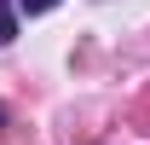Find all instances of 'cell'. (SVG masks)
Returning <instances> with one entry per match:
<instances>
[{"instance_id": "3", "label": "cell", "mask_w": 150, "mask_h": 145, "mask_svg": "<svg viewBox=\"0 0 150 145\" xmlns=\"http://www.w3.org/2000/svg\"><path fill=\"white\" fill-rule=\"evenodd\" d=\"M0 128H6V105H0Z\"/></svg>"}, {"instance_id": "1", "label": "cell", "mask_w": 150, "mask_h": 145, "mask_svg": "<svg viewBox=\"0 0 150 145\" xmlns=\"http://www.w3.org/2000/svg\"><path fill=\"white\" fill-rule=\"evenodd\" d=\"M12 35H18V6H12V0H0V47H6Z\"/></svg>"}, {"instance_id": "2", "label": "cell", "mask_w": 150, "mask_h": 145, "mask_svg": "<svg viewBox=\"0 0 150 145\" xmlns=\"http://www.w3.org/2000/svg\"><path fill=\"white\" fill-rule=\"evenodd\" d=\"M12 6H18V12H29V18H35V12H52L58 0H12Z\"/></svg>"}]
</instances>
